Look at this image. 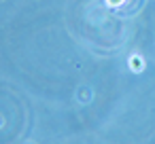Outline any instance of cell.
Returning <instances> with one entry per match:
<instances>
[{
  "instance_id": "1",
  "label": "cell",
  "mask_w": 155,
  "mask_h": 144,
  "mask_svg": "<svg viewBox=\"0 0 155 144\" xmlns=\"http://www.w3.org/2000/svg\"><path fill=\"white\" fill-rule=\"evenodd\" d=\"M127 66H130V70H132V72H136V74H140V72L147 68L144 57H142V55H138V53H132V55L127 57Z\"/></svg>"
},
{
  "instance_id": "2",
  "label": "cell",
  "mask_w": 155,
  "mask_h": 144,
  "mask_svg": "<svg viewBox=\"0 0 155 144\" xmlns=\"http://www.w3.org/2000/svg\"><path fill=\"white\" fill-rule=\"evenodd\" d=\"M104 2H106L108 9H121L125 5V0H104Z\"/></svg>"
}]
</instances>
